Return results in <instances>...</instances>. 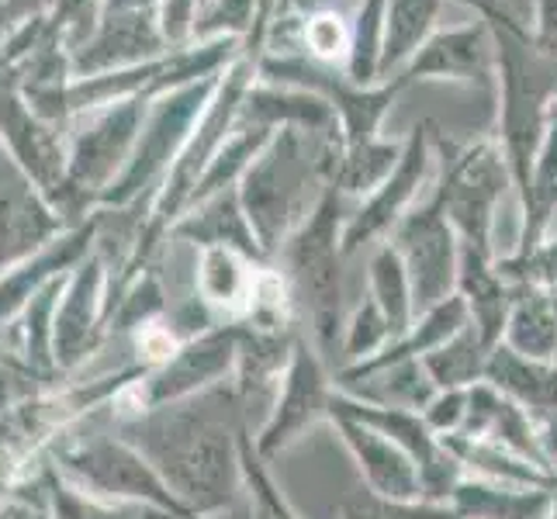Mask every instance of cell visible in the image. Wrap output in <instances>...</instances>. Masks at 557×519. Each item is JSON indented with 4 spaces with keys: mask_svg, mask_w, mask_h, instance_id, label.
<instances>
[{
    "mask_svg": "<svg viewBox=\"0 0 557 519\" xmlns=\"http://www.w3.org/2000/svg\"><path fill=\"white\" fill-rule=\"evenodd\" d=\"M233 398L201 392L122 422V436L136 447L187 512H215L233 503Z\"/></svg>",
    "mask_w": 557,
    "mask_h": 519,
    "instance_id": "6da1fadb",
    "label": "cell"
},
{
    "mask_svg": "<svg viewBox=\"0 0 557 519\" xmlns=\"http://www.w3.org/2000/svg\"><path fill=\"white\" fill-rule=\"evenodd\" d=\"M339 152V132L277 128L274 139L249 163L239 181V201L263 254H274L312 215L322 195L333 187Z\"/></svg>",
    "mask_w": 557,
    "mask_h": 519,
    "instance_id": "7a4b0ae2",
    "label": "cell"
},
{
    "mask_svg": "<svg viewBox=\"0 0 557 519\" xmlns=\"http://www.w3.org/2000/svg\"><path fill=\"white\" fill-rule=\"evenodd\" d=\"M492 32L498 49V146L506 152L512 187L527 201L557 104V63L533 49L530 32Z\"/></svg>",
    "mask_w": 557,
    "mask_h": 519,
    "instance_id": "3957f363",
    "label": "cell"
},
{
    "mask_svg": "<svg viewBox=\"0 0 557 519\" xmlns=\"http://www.w3.org/2000/svg\"><path fill=\"white\" fill-rule=\"evenodd\" d=\"M257 76L267 84L312 90V94H319V98L330 101L336 111V122H339L343 149L368 146V143L381 139L377 132H381L384 114L392 111L398 94L409 87L406 76L360 87L350 81L343 66H325V63L309 60V55H274V52L260 55Z\"/></svg>",
    "mask_w": 557,
    "mask_h": 519,
    "instance_id": "277c9868",
    "label": "cell"
},
{
    "mask_svg": "<svg viewBox=\"0 0 557 519\" xmlns=\"http://www.w3.org/2000/svg\"><path fill=\"white\" fill-rule=\"evenodd\" d=\"M339 205L343 195L336 187H330L312 215L284 243L287 277H292L295 298L301 301L305 316L312 319V330L319 333L325 350H333L339 325Z\"/></svg>",
    "mask_w": 557,
    "mask_h": 519,
    "instance_id": "5b68a950",
    "label": "cell"
},
{
    "mask_svg": "<svg viewBox=\"0 0 557 519\" xmlns=\"http://www.w3.org/2000/svg\"><path fill=\"white\" fill-rule=\"evenodd\" d=\"M55 471L81 492L104 498V503H146L190 519V512L177 503L174 492L163 485V478L152 471L149 460L119 436H90L81 444H70L55 454Z\"/></svg>",
    "mask_w": 557,
    "mask_h": 519,
    "instance_id": "8992f818",
    "label": "cell"
},
{
    "mask_svg": "<svg viewBox=\"0 0 557 519\" xmlns=\"http://www.w3.org/2000/svg\"><path fill=\"white\" fill-rule=\"evenodd\" d=\"M444 184L436 187V195L444 201L454 233L460 236V246H471L488 257L495 208L512 184L506 152L498 143L444 146Z\"/></svg>",
    "mask_w": 557,
    "mask_h": 519,
    "instance_id": "52a82bcc",
    "label": "cell"
},
{
    "mask_svg": "<svg viewBox=\"0 0 557 519\" xmlns=\"http://www.w3.org/2000/svg\"><path fill=\"white\" fill-rule=\"evenodd\" d=\"M392 246L406 263L416 309L430 312L440 301H447V292L460 271V243L440 195H433L409 215H401Z\"/></svg>",
    "mask_w": 557,
    "mask_h": 519,
    "instance_id": "ba28073f",
    "label": "cell"
},
{
    "mask_svg": "<svg viewBox=\"0 0 557 519\" xmlns=\"http://www.w3.org/2000/svg\"><path fill=\"white\" fill-rule=\"evenodd\" d=\"M239 330H211L198 339H187L177 346L157 371L143 374L139 388H136V412L146 409H160L170 401H184L190 395L208 392L215 378L228 371V363L239 354Z\"/></svg>",
    "mask_w": 557,
    "mask_h": 519,
    "instance_id": "9c48e42d",
    "label": "cell"
},
{
    "mask_svg": "<svg viewBox=\"0 0 557 519\" xmlns=\"http://www.w3.org/2000/svg\"><path fill=\"white\" fill-rule=\"evenodd\" d=\"M398 76H406V84L450 81V84H468L478 90H495L498 87V49H495L492 25L478 17V22L457 25V28H436V35L412 55V63Z\"/></svg>",
    "mask_w": 557,
    "mask_h": 519,
    "instance_id": "30bf717a",
    "label": "cell"
},
{
    "mask_svg": "<svg viewBox=\"0 0 557 519\" xmlns=\"http://www.w3.org/2000/svg\"><path fill=\"white\" fill-rule=\"evenodd\" d=\"M108 316L104 305V271L98 260L76 267L73 277L63 284L60 305L52 319V357L55 371L70 374L81 363H87L90 354H98L101 339L108 336Z\"/></svg>",
    "mask_w": 557,
    "mask_h": 519,
    "instance_id": "8fae6325",
    "label": "cell"
},
{
    "mask_svg": "<svg viewBox=\"0 0 557 519\" xmlns=\"http://www.w3.org/2000/svg\"><path fill=\"white\" fill-rule=\"evenodd\" d=\"M430 122H422L409 132L406 139V152L395 166V173L384 181L374 195H368L354 215L347 219V228H343V254H354L363 243H371L374 236H381L384 228H392L401 222L406 208L412 205L416 190L426 177V166H430Z\"/></svg>",
    "mask_w": 557,
    "mask_h": 519,
    "instance_id": "7c38bea8",
    "label": "cell"
},
{
    "mask_svg": "<svg viewBox=\"0 0 557 519\" xmlns=\"http://www.w3.org/2000/svg\"><path fill=\"white\" fill-rule=\"evenodd\" d=\"M239 122L257 128H301V132H339L333 104L301 87H281L253 81L239 104Z\"/></svg>",
    "mask_w": 557,
    "mask_h": 519,
    "instance_id": "4fadbf2b",
    "label": "cell"
},
{
    "mask_svg": "<svg viewBox=\"0 0 557 519\" xmlns=\"http://www.w3.org/2000/svg\"><path fill=\"white\" fill-rule=\"evenodd\" d=\"M444 0H388L384 14V42H381V70L377 81L395 76L412 63V55L436 35Z\"/></svg>",
    "mask_w": 557,
    "mask_h": 519,
    "instance_id": "5bb4252c",
    "label": "cell"
},
{
    "mask_svg": "<svg viewBox=\"0 0 557 519\" xmlns=\"http://www.w3.org/2000/svg\"><path fill=\"white\" fill-rule=\"evenodd\" d=\"M177 236L205 249H236L246 260L263 257V246L243 211L239 190H222V195L208 198V205L198 215H190L187 222L177 225Z\"/></svg>",
    "mask_w": 557,
    "mask_h": 519,
    "instance_id": "9a60e30c",
    "label": "cell"
},
{
    "mask_svg": "<svg viewBox=\"0 0 557 519\" xmlns=\"http://www.w3.org/2000/svg\"><path fill=\"white\" fill-rule=\"evenodd\" d=\"M84 243H87V233H76L63 243H55L52 249H46V254H38L35 260L17 263L14 271L0 277V336H4V330H11L14 319H22L28 301L42 292L46 284H52L70 263L81 260Z\"/></svg>",
    "mask_w": 557,
    "mask_h": 519,
    "instance_id": "2e32d148",
    "label": "cell"
},
{
    "mask_svg": "<svg viewBox=\"0 0 557 519\" xmlns=\"http://www.w3.org/2000/svg\"><path fill=\"white\" fill-rule=\"evenodd\" d=\"M401 152H406V143H384V139L343 149L333 173V187L339 195H374L395 173Z\"/></svg>",
    "mask_w": 557,
    "mask_h": 519,
    "instance_id": "e0dca14e",
    "label": "cell"
},
{
    "mask_svg": "<svg viewBox=\"0 0 557 519\" xmlns=\"http://www.w3.org/2000/svg\"><path fill=\"white\" fill-rule=\"evenodd\" d=\"M343 430H347L350 444L357 447L360 460L368 465V474L371 482L381 489V495L388 498H409L416 495V471L406 457H401L392 444H384V440L371 430H363L360 422H343Z\"/></svg>",
    "mask_w": 557,
    "mask_h": 519,
    "instance_id": "ac0fdd59",
    "label": "cell"
},
{
    "mask_svg": "<svg viewBox=\"0 0 557 519\" xmlns=\"http://www.w3.org/2000/svg\"><path fill=\"white\" fill-rule=\"evenodd\" d=\"M243 260L246 257L236 249H205L198 267V298L208 305H222V309L253 301L257 281L249 277Z\"/></svg>",
    "mask_w": 557,
    "mask_h": 519,
    "instance_id": "d6986e66",
    "label": "cell"
},
{
    "mask_svg": "<svg viewBox=\"0 0 557 519\" xmlns=\"http://www.w3.org/2000/svg\"><path fill=\"white\" fill-rule=\"evenodd\" d=\"M319 398H322V378H319L315 360L305 350H298V363H295V371H292V381H287V395L281 401V412L271 422L267 436H263V450L277 447L281 440H287V433H295L301 422L315 412Z\"/></svg>",
    "mask_w": 557,
    "mask_h": 519,
    "instance_id": "ffe728a7",
    "label": "cell"
},
{
    "mask_svg": "<svg viewBox=\"0 0 557 519\" xmlns=\"http://www.w3.org/2000/svg\"><path fill=\"white\" fill-rule=\"evenodd\" d=\"M371 287L377 298V309L388 322L392 333H406V319H409V305H412V287L406 263H401L395 246H381L377 257L371 263Z\"/></svg>",
    "mask_w": 557,
    "mask_h": 519,
    "instance_id": "44dd1931",
    "label": "cell"
},
{
    "mask_svg": "<svg viewBox=\"0 0 557 519\" xmlns=\"http://www.w3.org/2000/svg\"><path fill=\"white\" fill-rule=\"evenodd\" d=\"M301 55L325 66H343L350 60V14L343 8L315 11L301 17Z\"/></svg>",
    "mask_w": 557,
    "mask_h": 519,
    "instance_id": "7402d4cb",
    "label": "cell"
},
{
    "mask_svg": "<svg viewBox=\"0 0 557 519\" xmlns=\"http://www.w3.org/2000/svg\"><path fill=\"white\" fill-rule=\"evenodd\" d=\"M488 374L536 409L557 406V374L536 368V363H527L516 350H498L488 363Z\"/></svg>",
    "mask_w": 557,
    "mask_h": 519,
    "instance_id": "603a6c76",
    "label": "cell"
},
{
    "mask_svg": "<svg viewBox=\"0 0 557 519\" xmlns=\"http://www.w3.org/2000/svg\"><path fill=\"white\" fill-rule=\"evenodd\" d=\"M512 346L523 357H547L557 346V316L544 295H527L512 316Z\"/></svg>",
    "mask_w": 557,
    "mask_h": 519,
    "instance_id": "cb8c5ba5",
    "label": "cell"
},
{
    "mask_svg": "<svg viewBox=\"0 0 557 519\" xmlns=\"http://www.w3.org/2000/svg\"><path fill=\"white\" fill-rule=\"evenodd\" d=\"M257 14H260V0H208L205 17H201V35H253L257 28Z\"/></svg>",
    "mask_w": 557,
    "mask_h": 519,
    "instance_id": "d4e9b609",
    "label": "cell"
},
{
    "mask_svg": "<svg viewBox=\"0 0 557 519\" xmlns=\"http://www.w3.org/2000/svg\"><path fill=\"white\" fill-rule=\"evenodd\" d=\"M478 343H485L482 336L465 333L457 336L454 346H447L444 354L430 357V371L444 381V384H457V381H468L478 371Z\"/></svg>",
    "mask_w": 557,
    "mask_h": 519,
    "instance_id": "484cf974",
    "label": "cell"
},
{
    "mask_svg": "<svg viewBox=\"0 0 557 519\" xmlns=\"http://www.w3.org/2000/svg\"><path fill=\"white\" fill-rule=\"evenodd\" d=\"M506 267H512V271H503V274H516L541 287H557V239L536 243L533 249H527V254H520Z\"/></svg>",
    "mask_w": 557,
    "mask_h": 519,
    "instance_id": "4316f807",
    "label": "cell"
},
{
    "mask_svg": "<svg viewBox=\"0 0 557 519\" xmlns=\"http://www.w3.org/2000/svg\"><path fill=\"white\" fill-rule=\"evenodd\" d=\"M530 42L550 63H557V0H533Z\"/></svg>",
    "mask_w": 557,
    "mask_h": 519,
    "instance_id": "83f0119b",
    "label": "cell"
},
{
    "mask_svg": "<svg viewBox=\"0 0 557 519\" xmlns=\"http://www.w3.org/2000/svg\"><path fill=\"white\" fill-rule=\"evenodd\" d=\"M347 519H454L440 509H401V506H377V503H357L347 509Z\"/></svg>",
    "mask_w": 557,
    "mask_h": 519,
    "instance_id": "f1b7e54d",
    "label": "cell"
},
{
    "mask_svg": "<svg viewBox=\"0 0 557 519\" xmlns=\"http://www.w3.org/2000/svg\"><path fill=\"white\" fill-rule=\"evenodd\" d=\"M277 4H281V0H260L257 28H253V35L246 38V60L260 63V55H263V42H267V28H271V22H274Z\"/></svg>",
    "mask_w": 557,
    "mask_h": 519,
    "instance_id": "f546056e",
    "label": "cell"
},
{
    "mask_svg": "<svg viewBox=\"0 0 557 519\" xmlns=\"http://www.w3.org/2000/svg\"><path fill=\"white\" fill-rule=\"evenodd\" d=\"M488 4L498 14H506V17H512V22H520L523 28L533 25V0H488Z\"/></svg>",
    "mask_w": 557,
    "mask_h": 519,
    "instance_id": "4dcf8cb0",
    "label": "cell"
},
{
    "mask_svg": "<svg viewBox=\"0 0 557 519\" xmlns=\"http://www.w3.org/2000/svg\"><path fill=\"white\" fill-rule=\"evenodd\" d=\"M547 444L557 450V419H554V427H550V436H547Z\"/></svg>",
    "mask_w": 557,
    "mask_h": 519,
    "instance_id": "1f68e13d",
    "label": "cell"
},
{
    "mask_svg": "<svg viewBox=\"0 0 557 519\" xmlns=\"http://www.w3.org/2000/svg\"><path fill=\"white\" fill-rule=\"evenodd\" d=\"M357 4H360V0H339V8H343V11H347V14H350V11H354Z\"/></svg>",
    "mask_w": 557,
    "mask_h": 519,
    "instance_id": "d6a6232c",
    "label": "cell"
},
{
    "mask_svg": "<svg viewBox=\"0 0 557 519\" xmlns=\"http://www.w3.org/2000/svg\"><path fill=\"white\" fill-rule=\"evenodd\" d=\"M198 4H208V0H198Z\"/></svg>",
    "mask_w": 557,
    "mask_h": 519,
    "instance_id": "836d02e7",
    "label": "cell"
}]
</instances>
